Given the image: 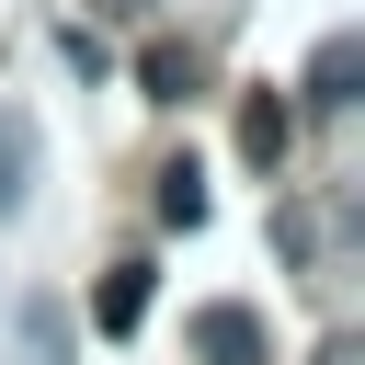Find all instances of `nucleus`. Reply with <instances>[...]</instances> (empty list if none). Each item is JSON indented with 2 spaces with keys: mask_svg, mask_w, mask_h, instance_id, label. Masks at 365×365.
<instances>
[{
  "mask_svg": "<svg viewBox=\"0 0 365 365\" xmlns=\"http://www.w3.org/2000/svg\"><path fill=\"white\" fill-rule=\"evenodd\" d=\"M285 137H297V114H285V103H274V91H262V103H251V114H240V148H251V160H262V171H274V160H285Z\"/></svg>",
  "mask_w": 365,
  "mask_h": 365,
  "instance_id": "7ed1b4c3",
  "label": "nucleus"
},
{
  "mask_svg": "<svg viewBox=\"0 0 365 365\" xmlns=\"http://www.w3.org/2000/svg\"><path fill=\"white\" fill-rule=\"evenodd\" d=\"M148 319V262H114L103 274V331H137Z\"/></svg>",
  "mask_w": 365,
  "mask_h": 365,
  "instance_id": "20e7f679",
  "label": "nucleus"
},
{
  "mask_svg": "<svg viewBox=\"0 0 365 365\" xmlns=\"http://www.w3.org/2000/svg\"><path fill=\"white\" fill-rule=\"evenodd\" d=\"M160 217H171V228H205V171H194V160L160 171Z\"/></svg>",
  "mask_w": 365,
  "mask_h": 365,
  "instance_id": "423d86ee",
  "label": "nucleus"
},
{
  "mask_svg": "<svg viewBox=\"0 0 365 365\" xmlns=\"http://www.w3.org/2000/svg\"><path fill=\"white\" fill-rule=\"evenodd\" d=\"M23 365H68V319L57 308H23Z\"/></svg>",
  "mask_w": 365,
  "mask_h": 365,
  "instance_id": "6e6552de",
  "label": "nucleus"
},
{
  "mask_svg": "<svg viewBox=\"0 0 365 365\" xmlns=\"http://www.w3.org/2000/svg\"><path fill=\"white\" fill-rule=\"evenodd\" d=\"M354 68H365V46H354V34H331V46H319V68H308V103H354Z\"/></svg>",
  "mask_w": 365,
  "mask_h": 365,
  "instance_id": "f03ea898",
  "label": "nucleus"
},
{
  "mask_svg": "<svg viewBox=\"0 0 365 365\" xmlns=\"http://www.w3.org/2000/svg\"><path fill=\"white\" fill-rule=\"evenodd\" d=\"M194 354H205V365H262V319H251V308H205V319H194Z\"/></svg>",
  "mask_w": 365,
  "mask_h": 365,
  "instance_id": "f257e3e1",
  "label": "nucleus"
},
{
  "mask_svg": "<svg viewBox=\"0 0 365 365\" xmlns=\"http://www.w3.org/2000/svg\"><path fill=\"white\" fill-rule=\"evenodd\" d=\"M137 80H148V103H182L194 91V57L182 46H137Z\"/></svg>",
  "mask_w": 365,
  "mask_h": 365,
  "instance_id": "39448f33",
  "label": "nucleus"
},
{
  "mask_svg": "<svg viewBox=\"0 0 365 365\" xmlns=\"http://www.w3.org/2000/svg\"><path fill=\"white\" fill-rule=\"evenodd\" d=\"M23 171H34V125H23V114H0V217L23 205Z\"/></svg>",
  "mask_w": 365,
  "mask_h": 365,
  "instance_id": "0eeeda50",
  "label": "nucleus"
}]
</instances>
